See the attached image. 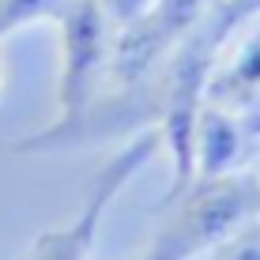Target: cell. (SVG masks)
I'll list each match as a JSON object with an SVG mask.
<instances>
[{"label": "cell", "mask_w": 260, "mask_h": 260, "mask_svg": "<svg viewBox=\"0 0 260 260\" xmlns=\"http://www.w3.org/2000/svg\"><path fill=\"white\" fill-rule=\"evenodd\" d=\"M98 8H102V15L110 19L113 26H121V23H128V19H136V15H143L155 0H94Z\"/></svg>", "instance_id": "8"}, {"label": "cell", "mask_w": 260, "mask_h": 260, "mask_svg": "<svg viewBox=\"0 0 260 260\" xmlns=\"http://www.w3.org/2000/svg\"><path fill=\"white\" fill-rule=\"evenodd\" d=\"M158 147H162L158 124L140 128L136 136L94 174L91 189H87V200H83V208L76 211V219H72L68 226H60V230H46V234L30 245V253L23 260H91V249H94V238H98V222H102L106 208H110L113 196L136 177V170L147 166L151 158L158 155Z\"/></svg>", "instance_id": "2"}, {"label": "cell", "mask_w": 260, "mask_h": 260, "mask_svg": "<svg viewBox=\"0 0 260 260\" xmlns=\"http://www.w3.org/2000/svg\"><path fill=\"white\" fill-rule=\"evenodd\" d=\"M208 83H211L208 87L211 102H219V106H230V110L260 106V30L238 49V57L226 68L215 72Z\"/></svg>", "instance_id": "5"}, {"label": "cell", "mask_w": 260, "mask_h": 260, "mask_svg": "<svg viewBox=\"0 0 260 260\" xmlns=\"http://www.w3.org/2000/svg\"><path fill=\"white\" fill-rule=\"evenodd\" d=\"M230 260H260V226L238 234V245H234V256Z\"/></svg>", "instance_id": "9"}, {"label": "cell", "mask_w": 260, "mask_h": 260, "mask_svg": "<svg viewBox=\"0 0 260 260\" xmlns=\"http://www.w3.org/2000/svg\"><path fill=\"white\" fill-rule=\"evenodd\" d=\"M140 260H192V249L185 245V241L177 238L170 226H162V234L151 241V249H147Z\"/></svg>", "instance_id": "7"}, {"label": "cell", "mask_w": 260, "mask_h": 260, "mask_svg": "<svg viewBox=\"0 0 260 260\" xmlns=\"http://www.w3.org/2000/svg\"><path fill=\"white\" fill-rule=\"evenodd\" d=\"M60 26V79H57V121L42 132H64L94 106L110 72L113 23L94 0H72L57 15Z\"/></svg>", "instance_id": "1"}, {"label": "cell", "mask_w": 260, "mask_h": 260, "mask_svg": "<svg viewBox=\"0 0 260 260\" xmlns=\"http://www.w3.org/2000/svg\"><path fill=\"white\" fill-rule=\"evenodd\" d=\"M177 215L166 222L177 238L196 253L234 238L249 219L260 211V177L256 174H222V177H196L177 196Z\"/></svg>", "instance_id": "3"}, {"label": "cell", "mask_w": 260, "mask_h": 260, "mask_svg": "<svg viewBox=\"0 0 260 260\" xmlns=\"http://www.w3.org/2000/svg\"><path fill=\"white\" fill-rule=\"evenodd\" d=\"M72 0H0V38L38 19H57Z\"/></svg>", "instance_id": "6"}, {"label": "cell", "mask_w": 260, "mask_h": 260, "mask_svg": "<svg viewBox=\"0 0 260 260\" xmlns=\"http://www.w3.org/2000/svg\"><path fill=\"white\" fill-rule=\"evenodd\" d=\"M241 143H245V121L238 117V110L204 102L196 117V177L230 174L241 158Z\"/></svg>", "instance_id": "4"}]
</instances>
